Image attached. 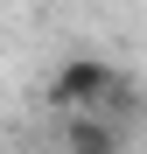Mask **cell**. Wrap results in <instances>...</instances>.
<instances>
[{
	"mask_svg": "<svg viewBox=\"0 0 147 154\" xmlns=\"http://www.w3.org/2000/svg\"><path fill=\"white\" fill-rule=\"evenodd\" d=\"M49 98H56L63 112H84V105H105V112H112V98H119V70H105V63H63L56 84H49Z\"/></svg>",
	"mask_w": 147,
	"mask_h": 154,
	"instance_id": "1",
	"label": "cell"
},
{
	"mask_svg": "<svg viewBox=\"0 0 147 154\" xmlns=\"http://www.w3.org/2000/svg\"><path fill=\"white\" fill-rule=\"evenodd\" d=\"M70 154H119V126H105V119H70Z\"/></svg>",
	"mask_w": 147,
	"mask_h": 154,
	"instance_id": "2",
	"label": "cell"
}]
</instances>
